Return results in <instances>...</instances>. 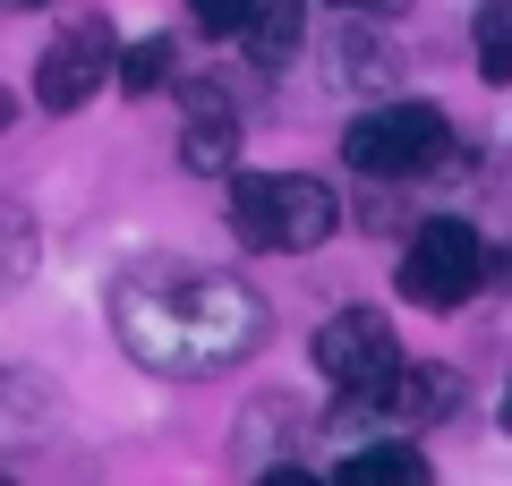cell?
<instances>
[{
    "label": "cell",
    "instance_id": "6da1fadb",
    "mask_svg": "<svg viewBox=\"0 0 512 486\" xmlns=\"http://www.w3.org/2000/svg\"><path fill=\"white\" fill-rule=\"evenodd\" d=\"M111 324H120V350L146 376H222V367L265 350V324L274 316H265V299L239 273L180 265V273H137V282H120Z\"/></svg>",
    "mask_w": 512,
    "mask_h": 486
},
{
    "label": "cell",
    "instance_id": "7a4b0ae2",
    "mask_svg": "<svg viewBox=\"0 0 512 486\" xmlns=\"http://www.w3.org/2000/svg\"><path fill=\"white\" fill-rule=\"evenodd\" d=\"M333 222H342V205H333L325 180H308V171H248V180L231 188V231L239 248L256 256H308L333 239Z\"/></svg>",
    "mask_w": 512,
    "mask_h": 486
},
{
    "label": "cell",
    "instance_id": "3957f363",
    "mask_svg": "<svg viewBox=\"0 0 512 486\" xmlns=\"http://www.w3.org/2000/svg\"><path fill=\"white\" fill-rule=\"evenodd\" d=\"M342 162L367 171V180H427V171L453 162V128H444V111H427V103H376L367 120H350Z\"/></svg>",
    "mask_w": 512,
    "mask_h": 486
},
{
    "label": "cell",
    "instance_id": "277c9868",
    "mask_svg": "<svg viewBox=\"0 0 512 486\" xmlns=\"http://www.w3.org/2000/svg\"><path fill=\"white\" fill-rule=\"evenodd\" d=\"M478 282H487V239L470 222H427L419 239L402 248V299L410 307H470Z\"/></svg>",
    "mask_w": 512,
    "mask_h": 486
},
{
    "label": "cell",
    "instance_id": "5b68a950",
    "mask_svg": "<svg viewBox=\"0 0 512 486\" xmlns=\"http://www.w3.org/2000/svg\"><path fill=\"white\" fill-rule=\"evenodd\" d=\"M316 367L333 376V393H342L350 410H367V401L393 384V367H402V342H393V324H384L376 307H342V316H325V333H316Z\"/></svg>",
    "mask_w": 512,
    "mask_h": 486
},
{
    "label": "cell",
    "instance_id": "8992f818",
    "mask_svg": "<svg viewBox=\"0 0 512 486\" xmlns=\"http://www.w3.org/2000/svg\"><path fill=\"white\" fill-rule=\"evenodd\" d=\"M111 52H120V35H111L103 18L60 26L52 52L35 60V103L43 111H86L94 94H103V77H111Z\"/></svg>",
    "mask_w": 512,
    "mask_h": 486
},
{
    "label": "cell",
    "instance_id": "52a82bcc",
    "mask_svg": "<svg viewBox=\"0 0 512 486\" xmlns=\"http://www.w3.org/2000/svg\"><path fill=\"white\" fill-rule=\"evenodd\" d=\"M180 154L197 162V171H222V162H239V103L222 86H197L188 94V137Z\"/></svg>",
    "mask_w": 512,
    "mask_h": 486
},
{
    "label": "cell",
    "instance_id": "ba28073f",
    "mask_svg": "<svg viewBox=\"0 0 512 486\" xmlns=\"http://www.w3.org/2000/svg\"><path fill=\"white\" fill-rule=\"evenodd\" d=\"M299 35H308V9H299V0H248V18H239V43H248L265 69H282V60L299 52Z\"/></svg>",
    "mask_w": 512,
    "mask_h": 486
},
{
    "label": "cell",
    "instance_id": "9c48e42d",
    "mask_svg": "<svg viewBox=\"0 0 512 486\" xmlns=\"http://www.w3.org/2000/svg\"><path fill=\"white\" fill-rule=\"evenodd\" d=\"M342 486H427V461L384 435L376 452H350V461H342Z\"/></svg>",
    "mask_w": 512,
    "mask_h": 486
},
{
    "label": "cell",
    "instance_id": "30bf717a",
    "mask_svg": "<svg viewBox=\"0 0 512 486\" xmlns=\"http://www.w3.org/2000/svg\"><path fill=\"white\" fill-rule=\"evenodd\" d=\"M478 77H487V86L512 77V9H504V0L478 9Z\"/></svg>",
    "mask_w": 512,
    "mask_h": 486
},
{
    "label": "cell",
    "instance_id": "8fae6325",
    "mask_svg": "<svg viewBox=\"0 0 512 486\" xmlns=\"http://www.w3.org/2000/svg\"><path fill=\"white\" fill-rule=\"evenodd\" d=\"M111 77H120V94H154L171 77V35L137 43V52H111Z\"/></svg>",
    "mask_w": 512,
    "mask_h": 486
},
{
    "label": "cell",
    "instance_id": "7c38bea8",
    "mask_svg": "<svg viewBox=\"0 0 512 486\" xmlns=\"http://www.w3.org/2000/svg\"><path fill=\"white\" fill-rule=\"evenodd\" d=\"M188 9H197L205 35H239V18H248V0H188Z\"/></svg>",
    "mask_w": 512,
    "mask_h": 486
},
{
    "label": "cell",
    "instance_id": "4fadbf2b",
    "mask_svg": "<svg viewBox=\"0 0 512 486\" xmlns=\"http://www.w3.org/2000/svg\"><path fill=\"white\" fill-rule=\"evenodd\" d=\"M350 18H393V9H410V0H342Z\"/></svg>",
    "mask_w": 512,
    "mask_h": 486
},
{
    "label": "cell",
    "instance_id": "5bb4252c",
    "mask_svg": "<svg viewBox=\"0 0 512 486\" xmlns=\"http://www.w3.org/2000/svg\"><path fill=\"white\" fill-rule=\"evenodd\" d=\"M0 9H43V0H0Z\"/></svg>",
    "mask_w": 512,
    "mask_h": 486
},
{
    "label": "cell",
    "instance_id": "9a60e30c",
    "mask_svg": "<svg viewBox=\"0 0 512 486\" xmlns=\"http://www.w3.org/2000/svg\"><path fill=\"white\" fill-rule=\"evenodd\" d=\"M0 128H9V94H0Z\"/></svg>",
    "mask_w": 512,
    "mask_h": 486
}]
</instances>
